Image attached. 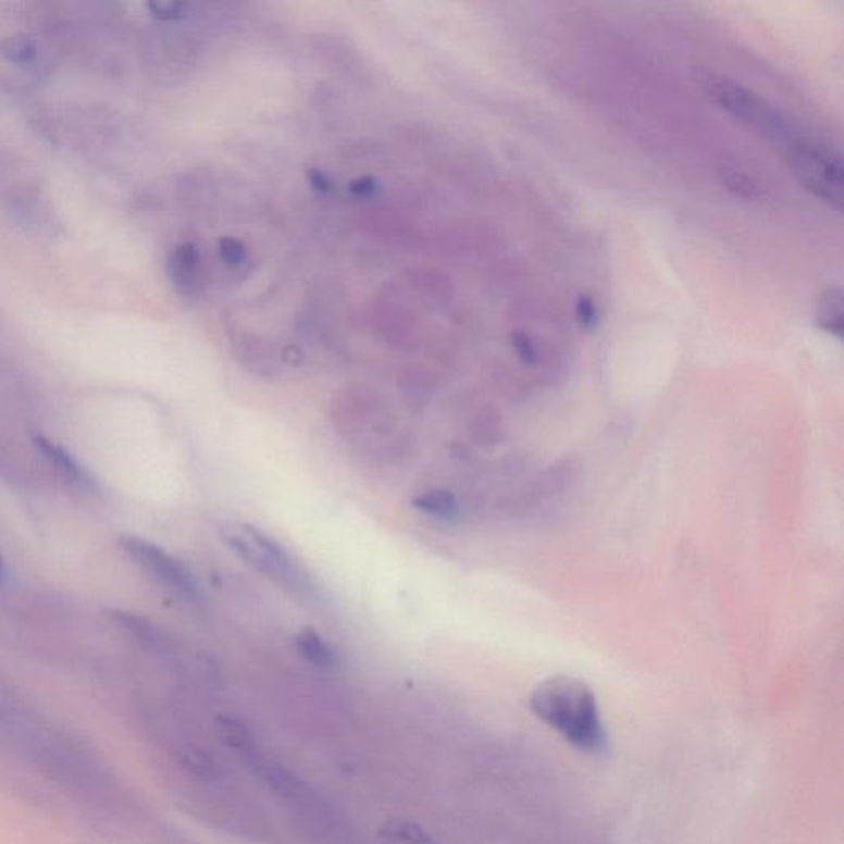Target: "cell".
Masks as SVG:
<instances>
[{
	"instance_id": "cell-1",
	"label": "cell",
	"mask_w": 844,
	"mask_h": 844,
	"mask_svg": "<svg viewBox=\"0 0 844 844\" xmlns=\"http://www.w3.org/2000/svg\"><path fill=\"white\" fill-rule=\"evenodd\" d=\"M533 715L558 732L566 743L586 754L606 753L609 737L596 695L578 678H548L530 696Z\"/></svg>"
},
{
	"instance_id": "cell-2",
	"label": "cell",
	"mask_w": 844,
	"mask_h": 844,
	"mask_svg": "<svg viewBox=\"0 0 844 844\" xmlns=\"http://www.w3.org/2000/svg\"><path fill=\"white\" fill-rule=\"evenodd\" d=\"M220 536L239 558L287 593L309 603L319 599V591L306 569L283 546L251 524H225L220 528Z\"/></svg>"
},
{
	"instance_id": "cell-3",
	"label": "cell",
	"mask_w": 844,
	"mask_h": 844,
	"mask_svg": "<svg viewBox=\"0 0 844 844\" xmlns=\"http://www.w3.org/2000/svg\"><path fill=\"white\" fill-rule=\"evenodd\" d=\"M702 83L706 95L721 110L728 111L735 120L747 124L750 129L762 134L772 142L785 144L786 147L792 140L797 139L798 134H795L794 127L786 117L746 86L715 73L703 76Z\"/></svg>"
},
{
	"instance_id": "cell-4",
	"label": "cell",
	"mask_w": 844,
	"mask_h": 844,
	"mask_svg": "<svg viewBox=\"0 0 844 844\" xmlns=\"http://www.w3.org/2000/svg\"><path fill=\"white\" fill-rule=\"evenodd\" d=\"M786 157L802 187L836 211L843 210L844 167L837 150L821 140L798 136Z\"/></svg>"
},
{
	"instance_id": "cell-5",
	"label": "cell",
	"mask_w": 844,
	"mask_h": 844,
	"mask_svg": "<svg viewBox=\"0 0 844 844\" xmlns=\"http://www.w3.org/2000/svg\"><path fill=\"white\" fill-rule=\"evenodd\" d=\"M121 546L147 575L165 589L185 599H195L198 596L197 581L190 569L161 546L136 536H124L121 538Z\"/></svg>"
},
{
	"instance_id": "cell-6",
	"label": "cell",
	"mask_w": 844,
	"mask_h": 844,
	"mask_svg": "<svg viewBox=\"0 0 844 844\" xmlns=\"http://www.w3.org/2000/svg\"><path fill=\"white\" fill-rule=\"evenodd\" d=\"M169 276L181 296L194 299L204 289V268L194 243H182L169 259Z\"/></svg>"
},
{
	"instance_id": "cell-7",
	"label": "cell",
	"mask_w": 844,
	"mask_h": 844,
	"mask_svg": "<svg viewBox=\"0 0 844 844\" xmlns=\"http://www.w3.org/2000/svg\"><path fill=\"white\" fill-rule=\"evenodd\" d=\"M363 226L368 233H372L376 238L393 243V245L405 246V248L418 245L419 239H421L418 229L412 226L411 222H408V219L399 215L398 211L388 210V208L368 211L363 219Z\"/></svg>"
},
{
	"instance_id": "cell-8",
	"label": "cell",
	"mask_w": 844,
	"mask_h": 844,
	"mask_svg": "<svg viewBox=\"0 0 844 844\" xmlns=\"http://www.w3.org/2000/svg\"><path fill=\"white\" fill-rule=\"evenodd\" d=\"M368 310H370V321L373 322V325L380 332H385L392 337L408 334L414 325V319H412V313L409 312L408 307L401 306V302H396V300H389L388 297L373 300Z\"/></svg>"
},
{
	"instance_id": "cell-9",
	"label": "cell",
	"mask_w": 844,
	"mask_h": 844,
	"mask_svg": "<svg viewBox=\"0 0 844 844\" xmlns=\"http://www.w3.org/2000/svg\"><path fill=\"white\" fill-rule=\"evenodd\" d=\"M815 324L831 337L841 338L844 331V312L843 293L840 287H831L818 297Z\"/></svg>"
},
{
	"instance_id": "cell-10",
	"label": "cell",
	"mask_w": 844,
	"mask_h": 844,
	"mask_svg": "<svg viewBox=\"0 0 844 844\" xmlns=\"http://www.w3.org/2000/svg\"><path fill=\"white\" fill-rule=\"evenodd\" d=\"M408 283L412 293L427 302H446L452 293L449 277L436 270H412L408 273Z\"/></svg>"
},
{
	"instance_id": "cell-11",
	"label": "cell",
	"mask_w": 844,
	"mask_h": 844,
	"mask_svg": "<svg viewBox=\"0 0 844 844\" xmlns=\"http://www.w3.org/2000/svg\"><path fill=\"white\" fill-rule=\"evenodd\" d=\"M35 446L38 447L45 459L48 460L53 469L62 475L65 481L73 482V484H85L86 475L83 472L82 467L78 466L75 459L63 449L59 444L53 440L47 439V437H35Z\"/></svg>"
},
{
	"instance_id": "cell-12",
	"label": "cell",
	"mask_w": 844,
	"mask_h": 844,
	"mask_svg": "<svg viewBox=\"0 0 844 844\" xmlns=\"http://www.w3.org/2000/svg\"><path fill=\"white\" fill-rule=\"evenodd\" d=\"M296 647L309 663L319 668H335L340 661L337 651L312 629L299 632L296 637Z\"/></svg>"
},
{
	"instance_id": "cell-13",
	"label": "cell",
	"mask_w": 844,
	"mask_h": 844,
	"mask_svg": "<svg viewBox=\"0 0 844 844\" xmlns=\"http://www.w3.org/2000/svg\"><path fill=\"white\" fill-rule=\"evenodd\" d=\"M412 505L422 513L433 514V517L446 521L456 520L460 513L456 495L447 491L422 492V494L415 495Z\"/></svg>"
},
{
	"instance_id": "cell-14",
	"label": "cell",
	"mask_w": 844,
	"mask_h": 844,
	"mask_svg": "<svg viewBox=\"0 0 844 844\" xmlns=\"http://www.w3.org/2000/svg\"><path fill=\"white\" fill-rule=\"evenodd\" d=\"M719 174H721L722 184L731 188L738 197L757 198L762 195L760 185L750 175H747L746 172L738 171V169L724 167Z\"/></svg>"
},
{
	"instance_id": "cell-15",
	"label": "cell",
	"mask_w": 844,
	"mask_h": 844,
	"mask_svg": "<svg viewBox=\"0 0 844 844\" xmlns=\"http://www.w3.org/2000/svg\"><path fill=\"white\" fill-rule=\"evenodd\" d=\"M575 321L583 331H596L600 321V312L593 297L579 296L574 307Z\"/></svg>"
},
{
	"instance_id": "cell-16",
	"label": "cell",
	"mask_w": 844,
	"mask_h": 844,
	"mask_svg": "<svg viewBox=\"0 0 844 844\" xmlns=\"http://www.w3.org/2000/svg\"><path fill=\"white\" fill-rule=\"evenodd\" d=\"M220 255L228 266H241L246 259V246L235 238H225L220 241Z\"/></svg>"
},
{
	"instance_id": "cell-17",
	"label": "cell",
	"mask_w": 844,
	"mask_h": 844,
	"mask_svg": "<svg viewBox=\"0 0 844 844\" xmlns=\"http://www.w3.org/2000/svg\"><path fill=\"white\" fill-rule=\"evenodd\" d=\"M389 834L405 841L408 844H431L430 836L424 831L419 830L415 824L396 823L389 828Z\"/></svg>"
},
{
	"instance_id": "cell-18",
	"label": "cell",
	"mask_w": 844,
	"mask_h": 844,
	"mask_svg": "<svg viewBox=\"0 0 844 844\" xmlns=\"http://www.w3.org/2000/svg\"><path fill=\"white\" fill-rule=\"evenodd\" d=\"M513 348L517 350L518 357L524 361V363H535L536 361V347L533 344L532 338L528 337L523 332H517L513 335Z\"/></svg>"
},
{
	"instance_id": "cell-19",
	"label": "cell",
	"mask_w": 844,
	"mask_h": 844,
	"mask_svg": "<svg viewBox=\"0 0 844 844\" xmlns=\"http://www.w3.org/2000/svg\"><path fill=\"white\" fill-rule=\"evenodd\" d=\"M4 575H5L4 558H2V555H0V581L4 579Z\"/></svg>"
}]
</instances>
